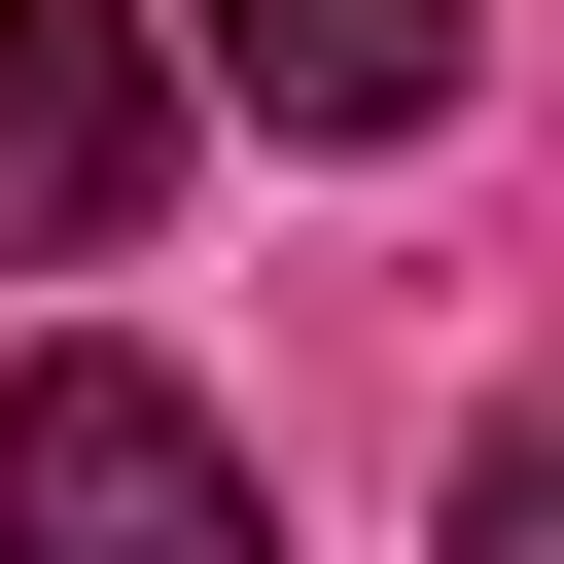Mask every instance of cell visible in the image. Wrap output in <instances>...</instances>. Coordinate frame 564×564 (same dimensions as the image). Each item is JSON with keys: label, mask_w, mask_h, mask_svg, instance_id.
Segmentation results:
<instances>
[{"label": "cell", "mask_w": 564, "mask_h": 564, "mask_svg": "<svg viewBox=\"0 0 564 564\" xmlns=\"http://www.w3.org/2000/svg\"><path fill=\"white\" fill-rule=\"evenodd\" d=\"M0 564H282V494L176 352H35L0 388Z\"/></svg>", "instance_id": "obj_1"}, {"label": "cell", "mask_w": 564, "mask_h": 564, "mask_svg": "<svg viewBox=\"0 0 564 564\" xmlns=\"http://www.w3.org/2000/svg\"><path fill=\"white\" fill-rule=\"evenodd\" d=\"M141 176H176V70L106 0H0V247H141Z\"/></svg>", "instance_id": "obj_2"}, {"label": "cell", "mask_w": 564, "mask_h": 564, "mask_svg": "<svg viewBox=\"0 0 564 564\" xmlns=\"http://www.w3.org/2000/svg\"><path fill=\"white\" fill-rule=\"evenodd\" d=\"M176 70H212L247 141H423V106H458V0H176Z\"/></svg>", "instance_id": "obj_3"}]
</instances>
